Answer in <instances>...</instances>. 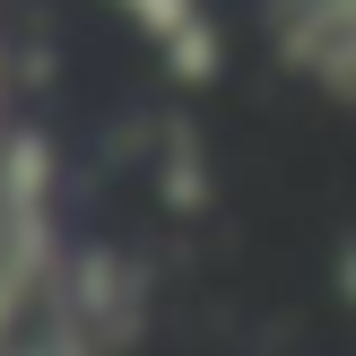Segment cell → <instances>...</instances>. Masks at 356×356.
Returning <instances> with one entry per match:
<instances>
[{"mask_svg":"<svg viewBox=\"0 0 356 356\" xmlns=\"http://www.w3.org/2000/svg\"><path fill=\"white\" fill-rule=\"evenodd\" d=\"M348 296H356V252H348Z\"/></svg>","mask_w":356,"mask_h":356,"instance_id":"6da1fadb","label":"cell"}]
</instances>
